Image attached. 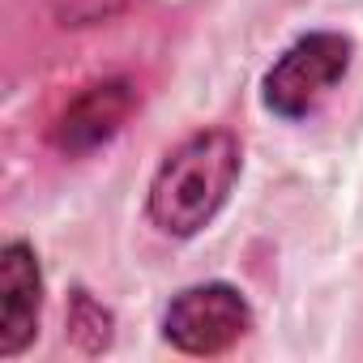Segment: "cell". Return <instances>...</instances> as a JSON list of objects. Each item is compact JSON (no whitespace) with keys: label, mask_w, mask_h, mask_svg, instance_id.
Returning a JSON list of instances; mask_svg holds the SVG:
<instances>
[{"label":"cell","mask_w":363,"mask_h":363,"mask_svg":"<svg viewBox=\"0 0 363 363\" xmlns=\"http://www.w3.org/2000/svg\"><path fill=\"white\" fill-rule=\"evenodd\" d=\"M244 145L227 128H201L184 137L154 171L145 214L171 240L201 235L240 184Z\"/></svg>","instance_id":"1"},{"label":"cell","mask_w":363,"mask_h":363,"mask_svg":"<svg viewBox=\"0 0 363 363\" xmlns=\"http://www.w3.org/2000/svg\"><path fill=\"white\" fill-rule=\"evenodd\" d=\"M350 56H354V43L337 30H312L295 39L261 77L265 111L291 124L312 116L329 99V90L350 73Z\"/></svg>","instance_id":"2"},{"label":"cell","mask_w":363,"mask_h":363,"mask_svg":"<svg viewBox=\"0 0 363 363\" xmlns=\"http://www.w3.org/2000/svg\"><path fill=\"white\" fill-rule=\"evenodd\" d=\"M252 329V308L231 282L184 286L162 312V337L184 354H223Z\"/></svg>","instance_id":"3"},{"label":"cell","mask_w":363,"mask_h":363,"mask_svg":"<svg viewBox=\"0 0 363 363\" xmlns=\"http://www.w3.org/2000/svg\"><path fill=\"white\" fill-rule=\"evenodd\" d=\"M137 107H141V94H137V86L128 77L90 82L77 99L65 103V111L56 116L48 141L65 158H86V154L103 150L107 141H116Z\"/></svg>","instance_id":"4"},{"label":"cell","mask_w":363,"mask_h":363,"mask_svg":"<svg viewBox=\"0 0 363 363\" xmlns=\"http://www.w3.org/2000/svg\"><path fill=\"white\" fill-rule=\"evenodd\" d=\"M43 269L26 240L0 248V359H18L39 337Z\"/></svg>","instance_id":"5"},{"label":"cell","mask_w":363,"mask_h":363,"mask_svg":"<svg viewBox=\"0 0 363 363\" xmlns=\"http://www.w3.org/2000/svg\"><path fill=\"white\" fill-rule=\"evenodd\" d=\"M111 329H116L111 312H107L86 286H77L73 299H69V337H73L86 354H99V350L111 346Z\"/></svg>","instance_id":"6"},{"label":"cell","mask_w":363,"mask_h":363,"mask_svg":"<svg viewBox=\"0 0 363 363\" xmlns=\"http://www.w3.org/2000/svg\"><path fill=\"white\" fill-rule=\"evenodd\" d=\"M48 9H52L56 26L90 30V26H107L111 18H120L128 9V0H48Z\"/></svg>","instance_id":"7"}]
</instances>
